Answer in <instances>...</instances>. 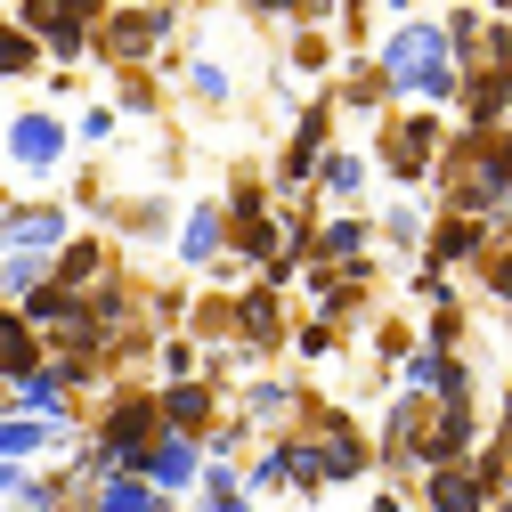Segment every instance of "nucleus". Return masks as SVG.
<instances>
[{"mask_svg":"<svg viewBox=\"0 0 512 512\" xmlns=\"http://www.w3.org/2000/svg\"><path fill=\"white\" fill-rule=\"evenodd\" d=\"M17 25H33L57 57H66V66H74V57H82V9H74V0H25V9H17Z\"/></svg>","mask_w":512,"mask_h":512,"instance_id":"0eeeda50","label":"nucleus"},{"mask_svg":"<svg viewBox=\"0 0 512 512\" xmlns=\"http://www.w3.org/2000/svg\"><path fill=\"white\" fill-rule=\"evenodd\" d=\"M382 90L423 98V106H439V98L464 90V74H456V57H447L439 25H399L391 41H382Z\"/></svg>","mask_w":512,"mask_h":512,"instance_id":"f257e3e1","label":"nucleus"},{"mask_svg":"<svg viewBox=\"0 0 512 512\" xmlns=\"http://www.w3.org/2000/svg\"><path fill=\"white\" fill-rule=\"evenodd\" d=\"M472 439H480V415L439 399L431 423H423V439H415V456H423V464H464V447H472Z\"/></svg>","mask_w":512,"mask_h":512,"instance_id":"39448f33","label":"nucleus"},{"mask_svg":"<svg viewBox=\"0 0 512 512\" xmlns=\"http://www.w3.org/2000/svg\"><path fill=\"white\" fill-rule=\"evenodd\" d=\"M33 447H49V423H33V415H0V464H25Z\"/></svg>","mask_w":512,"mask_h":512,"instance_id":"412c9836","label":"nucleus"},{"mask_svg":"<svg viewBox=\"0 0 512 512\" xmlns=\"http://www.w3.org/2000/svg\"><path fill=\"white\" fill-rule=\"evenodd\" d=\"M423 423H431V399H415V391H407V399L391 407V423H382V456L407 464V456H415V439H423Z\"/></svg>","mask_w":512,"mask_h":512,"instance_id":"ddd939ff","label":"nucleus"},{"mask_svg":"<svg viewBox=\"0 0 512 512\" xmlns=\"http://www.w3.org/2000/svg\"><path fill=\"white\" fill-rule=\"evenodd\" d=\"M163 374L187 382V374H196V350H187V342H163Z\"/></svg>","mask_w":512,"mask_h":512,"instance_id":"72a5a7b5","label":"nucleus"},{"mask_svg":"<svg viewBox=\"0 0 512 512\" xmlns=\"http://www.w3.org/2000/svg\"><path fill=\"white\" fill-rule=\"evenodd\" d=\"M423 496H431V512H488V472L480 464H431Z\"/></svg>","mask_w":512,"mask_h":512,"instance_id":"423d86ee","label":"nucleus"},{"mask_svg":"<svg viewBox=\"0 0 512 512\" xmlns=\"http://www.w3.org/2000/svg\"><path fill=\"white\" fill-rule=\"evenodd\" d=\"M504 17H512V0H504Z\"/></svg>","mask_w":512,"mask_h":512,"instance_id":"79ce46f5","label":"nucleus"},{"mask_svg":"<svg viewBox=\"0 0 512 512\" xmlns=\"http://www.w3.org/2000/svg\"><path fill=\"white\" fill-rule=\"evenodd\" d=\"M74 9H82V17H98V9H106V0H74Z\"/></svg>","mask_w":512,"mask_h":512,"instance_id":"ea45409f","label":"nucleus"},{"mask_svg":"<svg viewBox=\"0 0 512 512\" xmlns=\"http://www.w3.org/2000/svg\"><path fill=\"white\" fill-rule=\"evenodd\" d=\"M82 317V293H66V285H33L25 293V326H74Z\"/></svg>","mask_w":512,"mask_h":512,"instance_id":"aec40b11","label":"nucleus"},{"mask_svg":"<svg viewBox=\"0 0 512 512\" xmlns=\"http://www.w3.org/2000/svg\"><path fill=\"white\" fill-rule=\"evenodd\" d=\"M488 163H496V171H504V179H512V131H504V139H496V147H488Z\"/></svg>","mask_w":512,"mask_h":512,"instance_id":"e433bc0d","label":"nucleus"},{"mask_svg":"<svg viewBox=\"0 0 512 512\" xmlns=\"http://www.w3.org/2000/svg\"><path fill=\"white\" fill-rule=\"evenodd\" d=\"M366 512H399V496H391V488H382V496H374V504H366Z\"/></svg>","mask_w":512,"mask_h":512,"instance_id":"58836bf2","label":"nucleus"},{"mask_svg":"<svg viewBox=\"0 0 512 512\" xmlns=\"http://www.w3.org/2000/svg\"><path fill=\"white\" fill-rule=\"evenodd\" d=\"M244 407H252V423H285V415L301 407V391H293V382H252Z\"/></svg>","mask_w":512,"mask_h":512,"instance_id":"5701e85b","label":"nucleus"},{"mask_svg":"<svg viewBox=\"0 0 512 512\" xmlns=\"http://www.w3.org/2000/svg\"><path fill=\"white\" fill-rule=\"evenodd\" d=\"M220 244H228V212L220 204H196V212H187V228H179V261H220Z\"/></svg>","mask_w":512,"mask_h":512,"instance_id":"f8f14e48","label":"nucleus"},{"mask_svg":"<svg viewBox=\"0 0 512 512\" xmlns=\"http://www.w3.org/2000/svg\"><path fill=\"white\" fill-rule=\"evenodd\" d=\"M187 82H196V90H204L212 106L228 98V66H220V57H196V66H187Z\"/></svg>","mask_w":512,"mask_h":512,"instance_id":"c756f323","label":"nucleus"},{"mask_svg":"<svg viewBox=\"0 0 512 512\" xmlns=\"http://www.w3.org/2000/svg\"><path fill=\"white\" fill-rule=\"evenodd\" d=\"M204 512H252V504L236 496V480H228V472H212V488H204Z\"/></svg>","mask_w":512,"mask_h":512,"instance_id":"473e14b6","label":"nucleus"},{"mask_svg":"<svg viewBox=\"0 0 512 512\" xmlns=\"http://www.w3.org/2000/svg\"><path fill=\"white\" fill-rule=\"evenodd\" d=\"M244 9H252V17H293L301 0H244Z\"/></svg>","mask_w":512,"mask_h":512,"instance_id":"c9c22d12","label":"nucleus"},{"mask_svg":"<svg viewBox=\"0 0 512 512\" xmlns=\"http://www.w3.org/2000/svg\"><path fill=\"white\" fill-rule=\"evenodd\" d=\"M17 480H25V472H17V464H0V496H17Z\"/></svg>","mask_w":512,"mask_h":512,"instance_id":"4c0bfd02","label":"nucleus"},{"mask_svg":"<svg viewBox=\"0 0 512 512\" xmlns=\"http://www.w3.org/2000/svg\"><path fill=\"white\" fill-rule=\"evenodd\" d=\"M163 33H171V9H163V0H147V9H122V17H106V57H114V66H139V57H147Z\"/></svg>","mask_w":512,"mask_h":512,"instance_id":"7ed1b4c3","label":"nucleus"},{"mask_svg":"<svg viewBox=\"0 0 512 512\" xmlns=\"http://www.w3.org/2000/svg\"><path fill=\"white\" fill-rule=\"evenodd\" d=\"M317 155H326V114H301V131H293V155H285V179H309Z\"/></svg>","mask_w":512,"mask_h":512,"instance_id":"4be33fe9","label":"nucleus"},{"mask_svg":"<svg viewBox=\"0 0 512 512\" xmlns=\"http://www.w3.org/2000/svg\"><path fill=\"white\" fill-rule=\"evenodd\" d=\"M382 163H391L399 179H423V171L439 163V122H423V114H415V122H399V131L382 139Z\"/></svg>","mask_w":512,"mask_h":512,"instance_id":"1a4fd4ad","label":"nucleus"},{"mask_svg":"<svg viewBox=\"0 0 512 512\" xmlns=\"http://www.w3.org/2000/svg\"><path fill=\"white\" fill-rule=\"evenodd\" d=\"M98 512H163V496L139 472H114V480H98Z\"/></svg>","mask_w":512,"mask_h":512,"instance_id":"6ab92c4d","label":"nucleus"},{"mask_svg":"<svg viewBox=\"0 0 512 512\" xmlns=\"http://www.w3.org/2000/svg\"><path fill=\"white\" fill-rule=\"evenodd\" d=\"M98 447H106L122 472H139L147 447H155V407H147V399H122V407L106 415V439H98Z\"/></svg>","mask_w":512,"mask_h":512,"instance_id":"20e7f679","label":"nucleus"},{"mask_svg":"<svg viewBox=\"0 0 512 512\" xmlns=\"http://www.w3.org/2000/svg\"><path fill=\"white\" fill-rule=\"evenodd\" d=\"M196 472H204V447L187 439V431L155 439V447H147V464H139V480H147L155 496H179V488H196Z\"/></svg>","mask_w":512,"mask_h":512,"instance_id":"f03ea898","label":"nucleus"},{"mask_svg":"<svg viewBox=\"0 0 512 512\" xmlns=\"http://www.w3.org/2000/svg\"><path fill=\"white\" fill-rule=\"evenodd\" d=\"M358 464H366V439L350 431V415H326V472L334 480H358Z\"/></svg>","mask_w":512,"mask_h":512,"instance_id":"a211bd4d","label":"nucleus"},{"mask_svg":"<svg viewBox=\"0 0 512 512\" xmlns=\"http://www.w3.org/2000/svg\"><path fill=\"white\" fill-rule=\"evenodd\" d=\"M33 66V33L17 17H0V74H25Z\"/></svg>","mask_w":512,"mask_h":512,"instance_id":"cd10ccee","label":"nucleus"},{"mask_svg":"<svg viewBox=\"0 0 512 512\" xmlns=\"http://www.w3.org/2000/svg\"><path fill=\"white\" fill-rule=\"evenodd\" d=\"M407 391H415V399L439 391V350H415V358H407Z\"/></svg>","mask_w":512,"mask_h":512,"instance_id":"2f4dec72","label":"nucleus"},{"mask_svg":"<svg viewBox=\"0 0 512 512\" xmlns=\"http://www.w3.org/2000/svg\"><path fill=\"white\" fill-rule=\"evenodd\" d=\"M49 244H66V212L57 204H25L0 220V252H49Z\"/></svg>","mask_w":512,"mask_h":512,"instance_id":"9d476101","label":"nucleus"},{"mask_svg":"<svg viewBox=\"0 0 512 512\" xmlns=\"http://www.w3.org/2000/svg\"><path fill=\"white\" fill-rule=\"evenodd\" d=\"M350 9H366V0H350Z\"/></svg>","mask_w":512,"mask_h":512,"instance_id":"a19ab883","label":"nucleus"},{"mask_svg":"<svg viewBox=\"0 0 512 512\" xmlns=\"http://www.w3.org/2000/svg\"><path fill=\"white\" fill-rule=\"evenodd\" d=\"M456 98H464V114H472V131L504 122V114H512V66H480L472 90H456Z\"/></svg>","mask_w":512,"mask_h":512,"instance_id":"9b49d317","label":"nucleus"},{"mask_svg":"<svg viewBox=\"0 0 512 512\" xmlns=\"http://www.w3.org/2000/svg\"><path fill=\"white\" fill-rule=\"evenodd\" d=\"M236 326H244V350H277V293H269V285H252Z\"/></svg>","mask_w":512,"mask_h":512,"instance_id":"f3484780","label":"nucleus"},{"mask_svg":"<svg viewBox=\"0 0 512 512\" xmlns=\"http://www.w3.org/2000/svg\"><path fill=\"white\" fill-rule=\"evenodd\" d=\"M90 277H98V244L82 236V244H66V252H57V277H49V285H66V293H82Z\"/></svg>","mask_w":512,"mask_h":512,"instance_id":"b1692460","label":"nucleus"},{"mask_svg":"<svg viewBox=\"0 0 512 512\" xmlns=\"http://www.w3.org/2000/svg\"><path fill=\"white\" fill-rule=\"evenodd\" d=\"M317 179H326L334 196H358V187H366V163H358V155H317Z\"/></svg>","mask_w":512,"mask_h":512,"instance_id":"bb28decb","label":"nucleus"},{"mask_svg":"<svg viewBox=\"0 0 512 512\" xmlns=\"http://www.w3.org/2000/svg\"><path fill=\"white\" fill-rule=\"evenodd\" d=\"M155 415H163L171 431L196 439V431H204V415H212V391H204V382H171V391L155 399Z\"/></svg>","mask_w":512,"mask_h":512,"instance_id":"4468645a","label":"nucleus"},{"mask_svg":"<svg viewBox=\"0 0 512 512\" xmlns=\"http://www.w3.org/2000/svg\"><path fill=\"white\" fill-rule=\"evenodd\" d=\"M415 236H423V212H407V204H399V212H391V244H399V252H407V244H415Z\"/></svg>","mask_w":512,"mask_h":512,"instance_id":"f704fd0d","label":"nucleus"},{"mask_svg":"<svg viewBox=\"0 0 512 512\" xmlns=\"http://www.w3.org/2000/svg\"><path fill=\"white\" fill-rule=\"evenodd\" d=\"M496 204H512V179L480 155V163H472V179L456 187V212H472V220H480V212H496Z\"/></svg>","mask_w":512,"mask_h":512,"instance_id":"dca6fc26","label":"nucleus"},{"mask_svg":"<svg viewBox=\"0 0 512 512\" xmlns=\"http://www.w3.org/2000/svg\"><path fill=\"white\" fill-rule=\"evenodd\" d=\"M431 252H439V261H472V252H480V220H447L431 236Z\"/></svg>","mask_w":512,"mask_h":512,"instance_id":"393cba45","label":"nucleus"},{"mask_svg":"<svg viewBox=\"0 0 512 512\" xmlns=\"http://www.w3.org/2000/svg\"><path fill=\"white\" fill-rule=\"evenodd\" d=\"M252 488H293V464H285V447H269V456L252 464Z\"/></svg>","mask_w":512,"mask_h":512,"instance_id":"7c9ffc66","label":"nucleus"},{"mask_svg":"<svg viewBox=\"0 0 512 512\" xmlns=\"http://www.w3.org/2000/svg\"><path fill=\"white\" fill-rule=\"evenodd\" d=\"M33 285H49L41 277V252H9V261H0V293H33Z\"/></svg>","mask_w":512,"mask_h":512,"instance_id":"c85d7f7f","label":"nucleus"},{"mask_svg":"<svg viewBox=\"0 0 512 512\" xmlns=\"http://www.w3.org/2000/svg\"><path fill=\"white\" fill-rule=\"evenodd\" d=\"M33 366H41V334L25 326L17 309H0V374L17 382V374H33Z\"/></svg>","mask_w":512,"mask_h":512,"instance_id":"2eb2a0df","label":"nucleus"},{"mask_svg":"<svg viewBox=\"0 0 512 512\" xmlns=\"http://www.w3.org/2000/svg\"><path fill=\"white\" fill-rule=\"evenodd\" d=\"M9 155L25 171H57V155H66V122H57V114H17L9 122Z\"/></svg>","mask_w":512,"mask_h":512,"instance_id":"6e6552de","label":"nucleus"},{"mask_svg":"<svg viewBox=\"0 0 512 512\" xmlns=\"http://www.w3.org/2000/svg\"><path fill=\"white\" fill-rule=\"evenodd\" d=\"M358 244H366L358 220H326V228H317V252H326V261H358Z\"/></svg>","mask_w":512,"mask_h":512,"instance_id":"a878e982","label":"nucleus"}]
</instances>
